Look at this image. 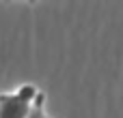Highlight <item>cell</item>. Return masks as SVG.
<instances>
[{"instance_id": "obj_1", "label": "cell", "mask_w": 123, "mask_h": 118, "mask_svg": "<svg viewBox=\"0 0 123 118\" xmlns=\"http://www.w3.org/2000/svg\"><path fill=\"white\" fill-rule=\"evenodd\" d=\"M41 90L35 84H22L13 92H0V118H28Z\"/></svg>"}, {"instance_id": "obj_2", "label": "cell", "mask_w": 123, "mask_h": 118, "mask_svg": "<svg viewBox=\"0 0 123 118\" xmlns=\"http://www.w3.org/2000/svg\"><path fill=\"white\" fill-rule=\"evenodd\" d=\"M28 118H52L45 112V95L43 92L39 95V99H37V103H35V107H32V112H30Z\"/></svg>"}]
</instances>
